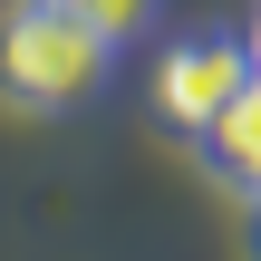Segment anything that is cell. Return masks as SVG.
I'll return each mask as SVG.
<instances>
[{"instance_id":"obj_3","label":"cell","mask_w":261,"mask_h":261,"mask_svg":"<svg viewBox=\"0 0 261 261\" xmlns=\"http://www.w3.org/2000/svg\"><path fill=\"white\" fill-rule=\"evenodd\" d=\"M194 155H203V174L213 184H232V194H261V68H252V87L194 136Z\"/></svg>"},{"instance_id":"obj_6","label":"cell","mask_w":261,"mask_h":261,"mask_svg":"<svg viewBox=\"0 0 261 261\" xmlns=\"http://www.w3.org/2000/svg\"><path fill=\"white\" fill-rule=\"evenodd\" d=\"M242 48H252V68H261V10H252V29H242Z\"/></svg>"},{"instance_id":"obj_2","label":"cell","mask_w":261,"mask_h":261,"mask_svg":"<svg viewBox=\"0 0 261 261\" xmlns=\"http://www.w3.org/2000/svg\"><path fill=\"white\" fill-rule=\"evenodd\" d=\"M242 87H252V48H242L232 29H203V39L165 48V68H155V116L184 126V136H203Z\"/></svg>"},{"instance_id":"obj_4","label":"cell","mask_w":261,"mask_h":261,"mask_svg":"<svg viewBox=\"0 0 261 261\" xmlns=\"http://www.w3.org/2000/svg\"><path fill=\"white\" fill-rule=\"evenodd\" d=\"M48 10H68L77 29H97L107 48H126V39H145V29H155V10H165V0H48Z\"/></svg>"},{"instance_id":"obj_5","label":"cell","mask_w":261,"mask_h":261,"mask_svg":"<svg viewBox=\"0 0 261 261\" xmlns=\"http://www.w3.org/2000/svg\"><path fill=\"white\" fill-rule=\"evenodd\" d=\"M242 252L261 261V194H242Z\"/></svg>"},{"instance_id":"obj_1","label":"cell","mask_w":261,"mask_h":261,"mask_svg":"<svg viewBox=\"0 0 261 261\" xmlns=\"http://www.w3.org/2000/svg\"><path fill=\"white\" fill-rule=\"evenodd\" d=\"M107 77H116V48H107L97 29H77L68 10L19 0V10L0 19V97H10V107H29V116H77V107L107 97Z\"/></svg>"}]
</instances>
